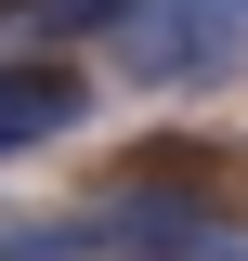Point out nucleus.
I'll return each instance as SVG.
<instances>
[{"mask_svg":"<svg viewBox=\"0 0 248 261\" xmlns=\"http://www.w3.org/2000/svg\"><path fill=\"white\" fill-rule=\"evenodd\" d=\"M105 65L131 92H209V79L248 65V0H131Z\"/></svg>","mask_w":248,"mask_h":261,"instance_id":"obj_1","label":"nucleus"},{"mask_svg":"<svg viewBox=\"0 0 248 261\" xmlns=\"http://www.w3.org/2000/svg\"><path fill=\"white\" fill-rule=\"evenodd\" d=\"M92 118V79L53 53H0V157H39V144H65V130Z\"/></svg>","mask_w":248,"mask_h":261,"instance_id":"obj_2","label":"nucleus"},{"mask_svg":"<svg viewBox=\"0 0 248 261\" xmlns=\"http://www.w3.org/2000/svg\"><path fill=\"white\" fill-rule=\"evenodd\" d=\"M118 13L131 0H0V39H13V53H79V39H118Z\"/></svg>","mask_w":248,"mask_h":261,"instance_id":"obj_3","label":"nucleus"},{"mask_svg":"<svg viewBox=\"0 0 248 261\" xmlns=\"http://www.w3.org/2000/svg\"><path fill=\"white\" fill-rule=\"evenodd\" d=\"M0 261H105L92 209H0Z\"/></svg>","mask_w":248,"mask_h":261,"instance_id":"obj_4","label":"nucleus"},{"mask_svg":"<svg viewBox=\"0 0 248 261\" xmlns=\"http://www.w3.org/2000/svg\"><path fill=\"white\" fill-rule=\"evenodd\" d=\"M209 261H248V248H209Z\"/></svg>","mask_w":248,"mask_h":261,"instance_id":"obj_5","label":"nucleus"}]
</instances>
